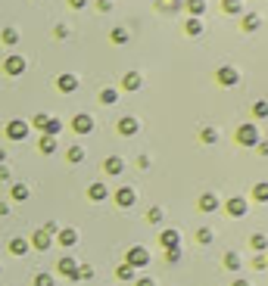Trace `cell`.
Here are the masks:
<instances>
[{
    "instance_id": "obj_47",
    "label": "cell",
    "mask_w": 268,
    "mask_h": 286,
    "mask_svg": "<svg viewBox=\"0 0 268 286\" xmlns=\"http://www.w3.org/2000/svg\"><path fill=\"white\" fill-rule=\"evenodd\" d=\"M137 286H156V283H153V277H140Z\"/></svg>"
},
{
    "instance_id": "obj_10",
    "label": "cell",
    "mask_w": 268,
    "mask_h": 286,
    "mask_svg": "<svg viewBox=\"0 0 268 286\" xmlns=\"http://www.w3.org/2000/svg\"><path fill=\"white\" fill-rule=\"evenodd\" d=\"M115 203H119L122 208H131L134 203H137V193H134V187H122L119 193H115Z\"/></svg>"
},
{
    "instance_id": "obj_50",
    "label": "cell",
    "mask_w": 268,
    "mask_h": 286,
    "mask_svg": "<svg viewBox=\"0 0 268 286\" xmlns=\"http://www.w3.org/2000/svg\"><path fill=\"white\" fill-rule=\"evenodd\" d=\"M256 146H259V153H262V156H268V140L265 143H256Z\"/></svg>"
},
{
    "instance_id": "obj_49",
    "label": "cell",
    "mask_w": 268,
    "mask_h": 286,
    "mask_svg": "<svg viewBox=\"0 0 268 286\" xmlns=\"http://www.w3.org/2000/svg\"><path fill=\"white\" fill-rule=\"evenodd\" d=\"M6 178H10V168H6V165H0V181H6Z\"/></svg>"
},
{
    "instance_id": "obj_37",
    "label": "cell",
    "mask_w": 268,
    "mask_h": 286,
    "mask_svg": "<svg viewBox=\"0 0 268 286\" xmlns=\"http://www.w3.org/2000/svg\"><path fill=\"white\" fill-rule=\"evenodd\" d=\"M94 277V267L90 265H78V280H90Z\"/></svg>"
},
{
    "instance_id": "obj_46",
    "label": "cell",
    "mask_w": 268,
    "mask_h": 286,
    "mask_svg": "<svg viewBox=\"0 0 268 286\" xmlns=\"http://www.w3.org/2000/svg\"><path fill=\"white\" fill-rule=\"evenodd\" d=\"M97 6H100V10H103V13H110V10H112V0H100Z\"/></svg>"
},
{
    "instance_id": "obj_31",
    "label": "cell",
    "mask_w": 268,
    "mask_h": 286,
    "mask_svg": "<svg viewBox=\"0 0 268 286\" xmlns=\"http://www.w3.org/2000/svg\"><path fill=\"white\" fill-rule=\"evenodd\" d=\"M13 199H16V203L28 199V187H25V184H13Z\"/></svg>"
},
{
    "instance_id": "obj_30",
    "label": "cell",
    "mask_w": 268,
    "mask_h": 286,
    "mask_svg": "<svg viewBox=\"0 0 268 286\" xmlns=\"http://www.w3.org/2000/svg\"><path fill=\"white\" fill-rule=\"evenodd\" d=\"M224 267H228V271H240V255L237 252H228V255H224Z\"/></svg>"
},
{
    "instance_id": "obj_51",
    "label": "cell",
    "mask_w": 268,
    "mask_h": 286,
    "mask_svg": "<svg viewBox=\"0 0 268 286\" xmlns=\"http://www.w3.org/2000/svg\"><path fill=\"white\" fill-rule=\"evenodd\" d=\"M0 215H10V203H0Z\"/></svg>"
},
{
    "instance_id": "obj_39",
    "label": "cell",
    "mask_w": 268,
    "mask_h": 286,
    "mask_svg": "<svg viewBox=\"0 0 268 286\" xmlns=\"http://www.w3.org/2000/svg\"><path fill=\"white\" fill-rule=\"evenodd\" d=\"M115 274H119V280H131V277H134V267L122 265V267H119V271H115Z\"/></svg>"
},
{
    "instance_id": "obj_44",
    "label": "cell",
    "mask_w": 268,
    "mask_h": 286,
    "mask_svg": "<svg viewBox=\"0 0 268 286\" xmlns=\"http://www.w3.org/2000/svg\"><path fill=\"white\" fill-rule=\"evenodd\" d=\"M72 31H69V25H56V38H69Z\"/></svg>"
},
{
    "instance_id": "obj_14",
    "label": "cell",
    "mask_w": 268,
    "mask_h": 286,
    "mask_svg": "<svg viewBox=\"0 0 268 286\" xmlns=\"http://www.w3.org/2000/svg\"><path fill=\"white\" fill-rule=\"evenodd\" d=\"M56 237H60V246H75V243H78V230H75V227H63Z\"/></svg>"
},
{
    "instance_id": "obj_38",
    "label": "cell",
    "mask_w": 268,
    "mask_h": 286,
    "mask_svg": "<svg viewBox=\"0 0 268 286\" xmlns=\"http://www.w3.org/2000/svg\"><path fill=\"white\" fill-rule=\"evenodd\" d=\"M147 218H150L153 224H159V221H162V208H159V205H153V208L147 212Z\"/></svg>"
},
{
    "instance_id": "obj_43",
    "label": "cell",
    "mask_w": 268,
    "mask_h": 286,
    "mask_svg": "<svg viewBox=\"0 0 268 286\" xmlns=\"http://www.w3.org/2000/svg\"><path fill=\"white\" fill-rule=\"evenodd\" d=\"M44 233H50V237H53V233H60V224H56V221H47V224H44Z\"/></svg>"
},
{
    "instance_id": "obj_54",
    "label": "cell",
    "mask_w": 268,
    "mask_h": 286,
    "mask_svg": "<svg viewBox=\"0 0 268 286\" xmlns=\"http://www.w3.org/2000/svg\"><path fill=\"white\" fill-rule=\"evenodd\" d=\"M172 3H181V0H172Z\"/></svg>"
},
{
    "instance_id": "obj_28",
    "label": "cell",
    "mask_w": 268,
    "mask_h": 286,
    "mask_svg": "<svg viewBox=\"0 0 268 286\" xmlns=\"http://www.w3.org/2000/svg\"><path fill=\"white\" fill-rule=\"evenodd\" d=\"M41 153H44V156L56 153V137H47V134H44V137H41Z\"/></svg>"
},
{
    "instance_id": "obj_4",
    "label": "cell",
    "mask_w": 268,
    "mask_h": 286,
    "mask_svg": "<svg viewBox=\"0 0 268 286\" xmlns=\"http://www.w3.org/2000/svg\"><path fill=\"white\" fill-rule=\"evenodd\" d=\"M147 265H150V252L144 246L128 249V267H147Z\"/></svg>"
},
{
    "instance_id": "obj_27",
    "label": "cell",
    "mask_w": 268,
    "mask_h": 286,
    "mask_svg": "<svg viewBox=\"0 0 268 286\" xmlns=\"http://www.w3.org/2000/svg\"><path fill=\"white\" fill-rule=\"evenodd\" d=\"M115 100H119V94H115L112 87H103V90H100V103H103V106H112Z\"/></svg>"
},
{
    "instance_id": "obj_16",
    "label": "cell",
    "mask_w": 268,
    "mask_h": 286,
    "mask_svg": "<svg viewBox=\"0 0 268 286\" xmlns=\"http://www.w3.org/2000/svg\"><path fill=\"white\" fill-rule=\"evenodd\" d=\"M88 196H90V199H94V203H103V199H106V196H110V190H106V184H100V181H97V184H90V190H88Z\"/></svg>"
},
{
    "instance_id": "obj_13",
    "label": "cell",
    "mask_w": 268,
    "mask_h": 286,
    "mask_svg": "<svg viewBox=\"0 0 268 286\" xmlns=\"http://www.w3.org/2000/svg\"><path fill=\"white\" fill-rule=\"evenodd\" d=\"M103 171H106V174H112V178H115V174H122V171H125L122 156H110V159L103 162Z\"/></svg>"
},
{
    "instance_id": "obj_22",
    "label": "cell",
    "mask_w": 268,
    "mask_h": 286,
    "mask_svg": "<svg viewBox=\"0 0 268 286\" xmlns=\"http://www.w3.org/2000/svg\"><path fill=\"white\" fill-rule=\"evenodd\" d=\"M0 38H3V44L6 47H13V44H19V31L13 28V25H6L3 31H0Z\"/></svg>"
},
{
    "instance_id": "obj_29",
    "label": "cell",
    "mask_w": 268,
    "mask_h": 286,
    "mask_svg": "<svg viewBox=\"0 0 268 286\" xmlns=\"http://www.w3.org/2000/svg\"><path fill=\"white\" fill-rule=\"evenodd\" d=\"M253 115L256 119H268V100H256L253 103Z\"/></svg>"
},
{
    "instance_id": "obj_53",
    "label": "cell",
    "mask_w": 268,
    "mask_h": 286,
    "mask_svg": "<svg viewBox=\"0 0 268 286\" xmlns=\"http://www.w3.org/2000/svg\"><path fill=\"white\" fill-rule=\"evenodd\" d=\"M6 162V149H0V165H3Z\"/></svg>"
},
{
    "instance_id": "obj_11",
    "label": "cell",
    "mask_w": 268,
    "mask_h": 286,
    "mask_svg": "<svg viewBox=\"0 0 268 286\" xmlns=\"http://www.w3.org/2000/svg\"><path fill=\"white\" fill-rule=\"evenodd\" d=\"M56 87H60L63 94H75V90H78V75H60V78H56Z\"/></svg>"
},
{
    "instance_id": "obj_20",
    "label": "cell",
    "mask_w": 268,
    "mask_h": 286,
    "mask_svg": "<svg viewBox=\"0 0 268 286\" xmlns=\"http://www.w3.org/2000/svg\"><path fill=\"white\" fill-rule=\"evenodd\" d=\"M184 31H187L190 38H197V35H203V19H194V16H190L187 22H184Z\"/></svg>"
},
{
    "instance_id": "obj_34",
    "label": "cell",
    "mask_w": 268,
    "mask_h": 286,
    "mask_svg": "<svg viewBox=\"0 0 268 286\" xmlns=\"http://www.w3.org/2000/svg\"><path fill=\"white\" fill-rule=\"evenodd\" d=\"M224 13H244V3H240V0H224Z\"/></svg>"
},
{
    "instance_id": "obj_7",
    "label": "cell",
    "mask_w": 268,
    "mask_h": 286,
    "mask_svg": "<svg viewBox=\"0 0 268 286\" xmlns=\"http://www.w3.org/2000/svg\"><path fill=\"white\" fill-rule=\"evenodd\" d=\"M56 271H60V274H66L69 280H78V265H75V258H69V255H63V258H60Z\"/></svg>"
},
{
    "instance_id": "obj_6",
    "label": "cell",
    "mask_w": 268,
    "mask_h": 286,
    "mask_svg": "<svg viewBox=\"0 0 268 286\" xmlns=\"http://www.w3.org/2000/svg\"><path fill=\"white\" fill-rule=\"evenodd\" d=\"M3 72L6 75H22L25 72V60L19 53H10V56H6V62H3Z\"/></svg>"
},
{
    "instance_id": "obj_9",
    "label": "cell",
    "mask_w": 268,
    "mask_h": 286,
    "mask_svg": "<svg viewBox=\"0 0 268 286\" xmlns=\"http://www.w3.org/2000/svg\"><path fill=\"white\" fill-rule=\"evenodd\" d=\"M137 131H140V122L134 119V115H125V119L119 122V134H122V137H134Z\"/></svg>"
},
{
    "instance_id": "obj_21",
    "label": "cell",
    "mask_w": 268,
    "mask_h": 286,
    "mask_svg": "<svg viewBox=\"0 0 268 286\" xmlns=\"http://www.w3.org/2000/svg\"><path fill=\"white\" fill-rule=\"evenodd\" d=\"M200 208H203V212H215V208H219V196H215V193L200 196Z\"/></svg>"
},
{
    "instance_id": "obj_18",
    "label": "cell",
    "mask_w": 268,
    "mask_h": 286,
    "mask_svg": "<svg viewBox=\"0 0 268 286\" xmlns=\"http://www.w3.org/2000/svg\"><path fill=\"white\" fill-rule=\"evenodd\" d=\"M140 84H144V78H140L137 72H128V75L122 78V87H125V90H137Z\"/></svg>"
},
{
    "instance_id": "obj_15",
    "label": "cell",
    "mask_w": 268,
    "mask_h": 286,
    "mask_svg": "<svg viewBox=\"0 0 268 286\" xmlns=\"http://www.w3.org/2000/svg\"><path fill=\"white\" fill-rule=\"evenodd\" d=\"M28 246H35V249H41V252H44V249H50V233H44V230H35V233H31V243H28Z\"/></svg>"
},
{
    "instance_id": "obj_36",
    "label": "cell",
    "mask_w": 268,
    "mask_h": 286,
    "mask_svg": "<svg viewBox=\"0 0 268 286\" xmlns=\"http://www.w3.org/2000/svg\"><path fill=\"white\" fill-rule=\"evenodd\" d=\"M197 240H200V243H203V246H206V243H212L215 237H212V230H209V227H200V233H197Z\"/></svg>"
},
{
    "instance_id": "obj_19",
    "label": "cell",
    "mask_w": 268,
    "mask_h": 286,
    "mask_svg": "<svg viewBox=\"0 0 268 286\" xmlns=\"http://www.w3.org/2000/svg\"><path fill=\"white\" fill-rule=\"evenodd\" d=\"M41 131H44L47 137H56V134L63 131V122H60V119H50V115H47V122H44V128H41Z\"/></svg>"
},
{
    "instance_id": "obj_33",
    "label": "cell",
    "mask_w": 268,
    "mask_h": 286,
    "mask_svg": "<svg viewBox=\"0 0 268 286\" xmlns=\"http://www.w3.org/2000/svg\"><path fill=\"white\" fill-rule=\"evenodd\" d=\"M112 41H115V44H125V41H128V28H125V25L112 28Z\"/></svg>"
},
{
    "instance_id": "obj_41",
    "label": "cell",
    "mask_w": 268,
    "mask_h": 286,
    "mask_svg": "<svg viewBox=\"0 0 268 286\" xmlns=\"http://www.w3.org/2000/svg\"><path fill=\"white\" fill-rule=\"evenodd\" d=\"M253 267H256V271H265V267H268V258H265V255H256V258H253Z\"/></svg>"
},
{
    "instance_id": "obj_1",
    "label": "cell",
    "mask_w": 268,
    "mask_h": 286,
    "mask_svg": "<svg viewBox=\"0 0 268 286\" xmlns=\"http://www.w3.org/2000/svg\"><path fill=\"white\" fill-rule=\"evenodd\" d=\"M237 143H244V146H256V143H259V124H240V128H237Z\"/></svg>"
},
{
    "instance_id": "obj_17",
    "label": "cell",
    "mask_w": 268,
    "mask_h": 286,
    "mask_svg": "<svg viewBox=\"0 0 268 286\" xmlns=\"http://www.w3.org/2000/svg\"><path fill=\"white\" fill-rule=\"evenodd\" d=\"M184 6H187V13L194 16V19H200V16L206 13V0H184Z\"/></svg>"
},
{
    "instance_id": "obj_5",
    "label": "cell",
    "mask_w": 268,
    "mask_h": 286,
    "mask_svg": "<svg viewBox=\"0 0 268 286\" xmlns=\"http://www.w3.org/2000/svg\"><path fill=\"white\" fill-rule=\"evenodd\" d=\"M224 208H228V215H231V218H244L249 205H246V199H240V196H231L228 203H224Z\"/></svg>"
},
{
    "instance_id": "obj_2",
    "label": "cell",
    "mask_w": 268,
    "mask_h": 286,
    "mask_svg": "<svg viewBox=\"0 0 268 286\" xmlns=\"http://www.w3.org/2000/svg\"><path fill=\"white\" fill-rule=\"evenodd\" d=\"M28 131H31V124L22 122V119H13L10 124H6V137H10V140H25V137H28Z\"/></svg>"
},
{
    "instance_id": "obj_52",
    "label": "cell",
    "mask_w": 268,
    "mask_h": 286,
    "mask_svg": "<svg viewBox=\"0 0 268 286\" xmlns=\"http://www.w3.org/2000/svg\"><path fill=\"white\" fill-rule=\"evenodd\" d=\"M231 286H249V283H246V280H234Z\"/></svg>"
},
{
    "instance_id": "obj_35",
    "label": "cell",
    "mask_w": 268,
    "mask_h": 286,
    "mask_svg": "<svg viewBox=\"0 0 268 286\" xmlns=\"http://www.w3.org/2000/svg\"><path fill=\"white\" fill-rule=\"evenodd\" d=\"M200 137H203V143H215V140H219V131H215V128H203V131H200Z\"/></svg>"
},
{
    "instance_id": "obj_32",
    "label": "cell",
    "mask_w": 268,
    "mask_h": 286,
    "mask_svg": "<svg viewBox=\"0 0 268 286\" xmlns=\"http://www.w3.org/2000/svg\"><path fill=\"white\" fill-rule=\"evenodd\" d=\"M69 162H72V165L85 162V149H81V146H69Z\"/></svg>"
},
{
    "instance_id": "obj_23",
    "label": "cell",
    "mask_w": 268,
    "mask_h": 286,
    "mask_svg": "<svg viewBox=\"0 0 268 286\" xmlns=\"http://www.w3.org/2000/svg\"><path fill=\"white\" fill-rule=\"evenodd\" d=\"M10 252H13V255H25V252H28V240L13 237V240H10Z\"/></svg>"
},
{
    "instance_id": "obj_45",
    "label": "cell",
    "mask_w": 268,
    "mask_h": 286,
    "mask_svg": "<svg viewBox=\"0 0 268 286\" xmlns=\"http://www.w3.org/2000/svg\"><path fill=\"white\" fill-rule=\"evenodd\" d=\"M44 122H47V115H44V112H38V115H35V122H31V124H35V128H44Z\"/></svg>"
},
{
    "instance_id": "obj_40",
    "label": "cell",
    "mask_w": 268,
    "mask_h": 286,
    "mask_svg": "<svg viewBox=\"0 0 268 286\" xmlns=\"http://www.w3.org/2000/svg\"><path fill=\"white\" fill-rule=\"evenodd\" d=\"M35 286H53V277H50V274H38L35 277Z\"/></svg>"
},
{
    "instance_id": "obj_24",
    "label": "cell",
    "mask_w": 268,
    "mask_h": 286,
    "mask_svg": "<svg viewBox=\"0 0 268 286\" xmlns=\"http://www.w3.org/2000/svg\"><path fill=\"white\" fill-rule=\"evenodd\" d=\"M249 243H253V249L259 252V255H262V252H268V237H265V233H253V237H249Z\"/></svg>"
},
{
    "instance_id": "obj_26",
    "label": "cell",
    "mask_w": 268,
    "mask_h": 286,
    "mask_svg": "<svg viewBox=\"0 0 268 286\" xmlns=\"http://www.w3.org/2000/svg\"><path fill=\"white\" fill-rule=\"evenodd\" d=\"M259 25H262V19H259L256 13H246V16H244V31H256Z\"/></svg>"
},
{
    "instance_id": "obj_12",
    "label": "cell",
    "mask_w": 268,
    "mask_h": 286,
    "mask_svg": "<svg viewBox=\"0 0 268 286\" xmlns=\"http://www.w3.org/2000/svg\"><path fill=\"white\" fill-rule=\"evenodd\" d=\"M159 243H162L165 249H178L181 246V233L178 230H162L159 233Z\"/></svg>"
},
{
    "instance_id": "obj_3",
    "label": "cell",
    "mask_w": 268,
    "mask_h": 286,
    "mask_svg": "<svg viewBox=\"0 0 268 286\" xmlns=\"http://www.w3.org/2000/svg\"><path fill=\"white\" fill-rule=\"evenodd\" d=\"M215 78H219V84H222V87H234V84L240 81V72L234 69V65H222V69L215 72Z\"/></svg>"
},
{
    "instance_id": "obj_55",
    "label": "cell",
    "mask_w": 268,
    "mask_h": 286,
    "mask_svg": "<svg viewBox=\"0 0 268 286\" xmlns=\"http://www.w3.org/2000/svg\"><path fill=\"white\" fill-rule=\"evenodd\" d=\"M265 258H268V255H265Z\"/></svg>"
},
{
    "instance_id": "obj_8",
    "label": "cell",
    "mask_w": 268,
    "mask_h": 286,
    "mask_svg": "<svg viewBox=\"0 0 268 286\" xmlns=\"http://www.w3.org/2000/svg\"><path fill=\"white\" fill-rule=\"evenodd\" d=\"M72 128L78 131V134H90V131H94V119H90L88 112H78V115L72 119Z\"/></svg>"
},
{
    "instance_id": "obj_48",
    "label": "cell",
    "mask_w": 268,
    "mask_h": 286,
    "mask_svg": "<svg viewBox=\"0 0 268 286\" xmlns=\"http://www.w3.org/2000/svg\"><path fill=\"white\" fill-rule=\"evenodd\" d=\"M69 3L75 6V10H85V6H88V0H69Z\"/></svg>"
},
{
    "instance_id": "obj_42",
    "label": "cell",
    "mask_w": 268,
    "mask_h": 286,
    "mask_svg": "<svg viewBox=\"0 0 268 286\" xmlns=\"http://www.w3.org/2000/svg\"><path fill=\"white\" fill-rule=\"evenodd\" d=\"M165 258H169L172 265H175V262H181V246H178V249H169V252H165Z\"/></svg>"
},
{
    "instance_id": "obj_25",
    "label": "cell",
    "mask_w": 268,
    "mask_h": 286,
    "mask_svg": "<svg viewBox=\"0 0 268 286\" xmlns=\"http://www.w3.org/2000/svg\"><path fill=\"white\" fill-rule=\"evenodd\" d=\"M253 199H259V203H268V181H259L253 187Z\"/></svg>"
}]
</instances>
